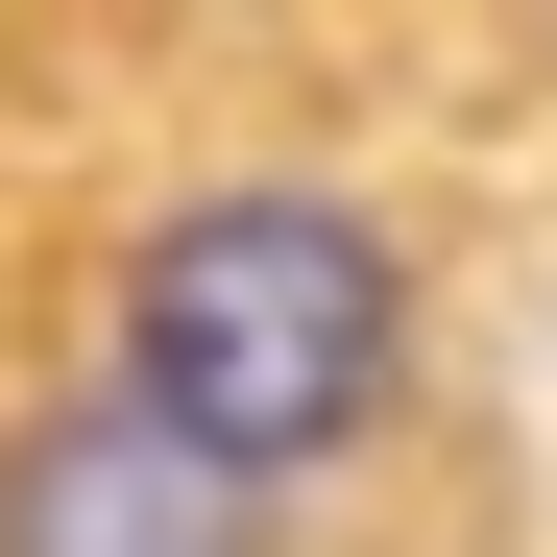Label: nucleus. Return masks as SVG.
Wrapping results in <instances>:
<instances>
[{
	"instance_id": "2",
	"label": "nucleus",
	"mask_w": 557,
	"mask_h": 557,
	"mask_svg": "<svg viewBox=\"0 0 557 557\" xmlns=\"http://www.w3.org/2000/svg\"><path fill=\"white\" fill-rule=\"evenodd\" d=\"M0 557H267V485H219L170 412H49L0 436Z\"/></svg>"
},
{
	"instance_id": "1",
	"label": "nucleus",
	"mask_w": 557,
	"mask_h": 557,
	"mask_svg": "<svg viewBox=\"0 0 557 557\" xmlns=\"http://www.w3.org/2000/svg\"><path fill=\"white\" fill-rule=\"evenodd\" d=\"M363 388H388V243H363L339 195H195V219L146 243V292H122V412H170L219 485L363 436Z\"/></svg>"
}]
</instances>
